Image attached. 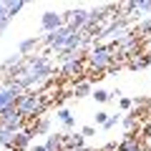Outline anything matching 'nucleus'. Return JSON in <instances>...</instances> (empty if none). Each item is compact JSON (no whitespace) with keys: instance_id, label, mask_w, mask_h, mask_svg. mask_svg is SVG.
Masks as SVG:
<instances>
[{"instance_id":"nucleus-2","label":"nucleus","mask_w":151,"mask_h":151,"mask_svg":"<svg viewBox=\"0 0 151 151\" xmlns=\"http://www.w3.org/2000/svg\"><path fill=\"white\" fill-rule=\"evenodd\" d=\"M25 65H28V73L35 78L40 86L48 83V78L53 76V63H50L48 55H25Z\"/></svg>"},{"instance_id":"nucleus-8","label":"nucleus","mask_w":151,"mask_h":151,"mask_svg":"<svg viewBox=\"0 0 151 151\" xmlns=\"http://www.w3.org/2000/svg\"><path fill=\"white\" fill-rule=\"evenodd\" d=\"M116 151H144V146H141L139 136H134V134H126V139L121 141L119 146H116Z\"/></svg>"},{"instance_id":"nucleus-10","label":"nucleus","mask_w":151,"mask_h":151,"mask_svg":"<svg viewBox=\"0 0 151 151\" xmlns=\"http://www.w3.org/2000/svg\"><path fill=\"white\" fill-rule=\"evenodd\" d=\"M91 93H93L91 81H78V83H73V91H70V96H73V98H83V96H91Z\"/></svg>"},{"instance_id":"nucleus-19","label":"nucleus","mask_w":151,"mask_h":151,"mask_svg":"<svg viewBox=\"0 0 151 151\" xmlns=\"http://www.w3.org/2000/svg\"><path fill=\"white\" fill-rule=\"evenodd\" d=\"M91 96L96 98L98 103H108V101H111V93H108L106 88H93V93H91Z\"/></svg>"},{"instance_id":"nucleus-13","label":"nucleus","mask_w":151,"mask_h":151,"mask_svg":"<svg viewBox=\"0 0 151 151\" xmlns=\"http://www.w3.org/2000/svg\"><path fill=\"white\" fill-rule=\"evenodd\" d=\"M45 149H48V151H63L60 134H48V139H45Z\"/></svg>"},{"instance_id":"nucleus-18","label":"nucleus","mask_w":151,"mask_h":151,"mask_svg":"<svg viewBox=\"0 0 151 151\" xmlns=\"http://www.w3.org/2000/svg\"><path fill=\"white\" fill-rule=\"evenodd\" d=\"M8 25H10V15H8V10H5V0H0V33L5 30Z\"/></svg>"},{"instance_id":"nucleus-28","label":"nucleus","mask_w":151,"mask_h":151,"mask_svg":"<svg viewBox=\"0 0 151 151\" xmlns=\"http://www.w3.org/2000/svg\"><path fill=\"white\" fill-rule=\"evenodd\" d=\"M70 151H91V149H86V146H76V149H70Z\"/></svg>"},{"instance_id":"nucleus-5","label":"nucleus","mask_w":151,"mask_h":151,"mask_svg":"<svg viewBox=\"0 0 151 151\" xmlns=\"http://www.w3.org/2000/svg\"><path fill=\"white\" fill-rule=\"evenodd\" d=\"M70 13V20H68V30L70 33H81V30H86V25H88V10H83V8H76V10H68Z\"/></svg>"},{"instance_id":"nucleus-21","label":"nucleus","mask_w":151,"mask_h":151,"mask_svg":"<svg viewBox=\"0 0 151 151\" xmlns=\"http://www.w3.org/2000/svg\"><path fill=\"white\" fill-rule=\"evenodd\" d=\"M136 30H139V33H151V15L146 18V20L136 23Z\"/></svg>"},{"instance_id":"nucleus-7","label":"nucleus","mask_w":151,"mask_h":151,"mask_svg":"<svg viewBox=\"0 0 151 151\" xmlns=\"http://www.w3.org/2000/svg\"><path fill=\"white\" fill-rule=\"evenodd\" d=\"M33 136H35V134H33L30 129H28V131H25V129L18 131V134H15V144H13V151H25L28 146H30Z\"/></svg>"},{"instance_id":"nucleus-9","label":"nucleus","mask_w":151,"mask_h":151,"mask_svg":"<svg viewBox=\"0 0 151 151\" xmlns=\"http://www.w3.org/2000/svg\"><path fill=\"white\" fill-rule=\"evenodd\" d=\"M38 45H40V38H25V40H20V43H18V55H23V58H25V55H33V50L38 48Z\"/></svg>"},{"instance_id":"nucleus-16","label":"nucleus","mask_w":151,"mask_h":151,"mask_svg":"<svg viewBox=\"0 0 151 151\" xmlns=\"http://www.w3.org/2000/svg\"><path fill=\"white\" fill-rule=\"evenodd\" d=\"M20 113H18V106H10V108H5V111H0V126L3 124H8V121H13V119H18Z\"/></svg>"},{"instance_id":"nucleus-27","label":"nucleus","mask_w":151,"mask_h":151,"mask_svg":"<svg viewBox=\"0 0 151 151\" xmlns=\"http://www.w3.org/2000/svg\"><path fill=\"white\" fill-rule=\"evenodd\" d=\"M141 136H144V139H149V136H151V124H149V126H146V129H144V131H141Z\"/></svg>"},{"instance_id":"nucleus-6","label":"nucleus","mask_w":151,"mask_h":151,"mask_svg":"<svg viewBox=\"0 0 151 151\" xmlns=\"http://www.w3.org/2000/svg\"><path fill=\"white\" fill-rule=\"evenodd\" d=\"M40 28H43L45 33H53V30H58V28H63V23H60V13L45 10L43 15H40Z\"/></svg>"},{"instance_id":"nucleus-26","label":"nucleus","mask_w":151,"mask_h":151,"mask_svg":"<svg viewBox=\"0 0 151 151\" xmlns=\"http://www.w3.org/2000/svg\"><path fill=\"white\" fill-rule=\"evenodd\" d=\"M30 151H48V149H45V144H35V146H30Z\"/></svg>"},{"instance_id":"nucleus-20","label":"nucleus","mask_w":151,"mask_h":151,"mask_svg":"<svg viewBox=\"0 0 151 151\" xmlns=\"http://www.w3.org/2000/svg\"><path fill=\"white\" fill-rule=\"evenodd\" d=\"M124 126L129 134H134V129H139V121H136V113H131V116H124Z\"/></svg>"},{"instance_id":"nucleus-11","label":"nucleus","mask_w":151,"mask_h":151,"mask_svg":"<svg viewBox=\"0 0 151 151\" xmlns=\"http://www.w3.org/2000/svg\"><path fill=\"white\" fill-rule=\"evenodd\" d=\"M30 131H33L35 136H48V134H50V119H48V116H40V119L33 124Z\"/></svg>"},{"instance_id":"nucleus-24","label":"nucleus","mask_w":151,"mask_h":151,"mask_svg":"<svg viewBox=\"0 0 151 151\" xmlns=\"http://www.w3.org/2000/svg\"><path fill=\"white\" fill-rule=\"evenodd\" d=\"M93 134H96L93 126H83V129H81V136H83V139H86V136H93Z\"/></svg>"},{"instance_id":"nucleus-1","label":"nucleus","mask_w":151,"mask_h":151,"mask_svg":"<svg viewBox=\"0 0 151 151\" xmlns=\"http://www.w3.org/2000/svg\"><path fill=\"white\" fill-rule=\"evenodd\" d=\"M45 106H48V98L43 96V93H38V91H28L23 93L20 98H18V113H20L23 119H40L45 111Z\"/></svg>"},{"instance_id":"nucleus-17","label":"nucleus","mask_w":151,"mask_h":151,"mask_svg":"<svg viewBox=\"0 0 151 151\" xmlns=\"http://www.w3.org/2000/svg\"><path fill=\"white\" fill-rule=\"evenodd\" d=\"M23 8H25V3H20V0H15V3H13V0H5V10H8V15H10V20L15 18V13L23 10Z\"/></svg>"},{"instance_id":"nucleus-22","label":"nucleus","mask_w":151,"mask_h":151,"mask_svg":"<svg viewBox=\"0 0 151 151\" xmlns=\"http://www.w3.org/2000/svg\"><path fill=\"white\" fill-rule=\"evenodd\" d=\"M119 121H121V116H108V121H106V124H103V129H113V126H116V124H119Z\"/></svg>"},{"instance_id":"nucleus-23","label":"nucleus","mask_w":151,"mask_h":151,"mask_svg":"<svg viewBox=\"0 0 151 151\" xmlns=\"http://www.w3.org/2000/svg\"><path fill=\"white\" fill-rule=\"evenodd\" d=\"M108 116H111V113H106V111H98V113H96V124H98V126H103V124L108 121Z\"/></svg>"},{"instance_id":"nucleus-14","label":"nucleus","mask_w":151,"mask_h":151,"mask_svg":"<svg viewBox=\"0 0 151 151\" xmlns=\"http://www.w3.org/2000/svg\"><path fill=\"white\" fill-rule=\"evenodd\" d=\"M83 70V60L78 58V60H70V63H63V73L65 76H73L76 78V73H81Z\"/></svg>"},{"instance_id":"nucleus-4","label":"nucleus","mask_w":151,"mask_h":151,"mask_svg":"<svg viewBox=\"0 0 151 151\" xmlns=\"http://www.w3.org/2000/svg\"><path fill=\"white\" fill-rule=\"evenodd\" d=\"M68 35H70V30L63 25V28H58V30H53V33H45V35L40 38V43H45L50 50H55V53H58V50L65 48V40H68Z\"/></svg>"},{"instance_id":"nucleus-15","label":"nucleus","mask_w":151,"mask_h":151,"mask_svg":"<svg viewBox=\"0 0 151 151\" xmlns=\"http://www.w3.org/2000/svg\"><path fill=\"white\" fill-rule=\"evenodd\" d=\"M55 58H58L60 63H70V60H78V58H81V53H76V50L63 48V50H58V53H55Z\"/></svg>"},{"instance_id":"nucleus-25","label":"nucleus","mask_w":151,"mask_h":151,"mask_svg":"<svg viewBox=\"0 0 151 151\" xmlns=\"http://www.w3.org/2000/svg\"><path fill=\"white\" fill-rule=\"evenodd\" d=\"M119 106L126 111V108H131V106H134V101H131V98H119Z\"/></svg>"},{"instance_id":"nucleus-3","label":"nucleus","mask_w":151,"mask_h":151,"mask_svg":"<svg viewBox=\"0 0 151 151\" xmlns=\"http://www.w3.org/2000/svg\"><path fill=\"white\" fill-rule=\"evenodd\" d=\"M86 63L91 65V70H96V73L108 70L113 65V50H111V45H93V50L86 55Z\"/></svg>"},{"instance_id":"nucleus-12","label":"nucleus","mask_w":151,"mask_h":151,"mask_svg":"<svg viewBox=\"0 0 151 151\" xmlns=\"http://www.w3.org/2000/svg\"><path fill=\"white\" fill-rule=\"evenodd\" d=\"M55 119H58L65 129H73L76 126V119H73V113H70L68 108H58V116H55Z\"/></svg>"}]
</instances>
